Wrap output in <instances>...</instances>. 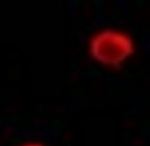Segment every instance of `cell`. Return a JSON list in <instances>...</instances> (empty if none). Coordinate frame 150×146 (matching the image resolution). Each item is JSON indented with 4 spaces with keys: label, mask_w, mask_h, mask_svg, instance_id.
Returning <instances> with one entry per match:
<instances>
[{
    "label": "cell",
    "mask_w": 150,
    "mask_h": 146,
    "mask_svg": "<svg viewBox=\"0 0 150 146\" xmlns=\"http://www.w3.org/2000/svg\"><path fill=\"white\" fill-rule=\"evenodd\" d=\"M91 55L103 64L117 67L134 52L132 40L122 33L105 30L93 39L91 43Z\"/></svg>",
    "instance_id": "cell-1"
},
{
    "label": "cell",
    "mask_w": 150,
    "mask_h": 146,
    "mask_svg": "<svg viewBox=\"0 0 150 146\" xmlns=\"http://www.w3.org/2000/svg\"><path fill=\"white\" fill-rule=\"evenodd\" d=\"M26 146H42V145H39V144H33V145H26Z\"/></svg>",
    "instance_id": "cell-2"
}]
</instances>
